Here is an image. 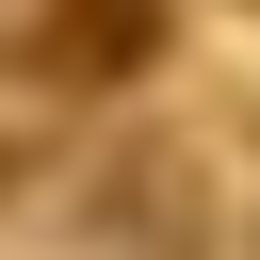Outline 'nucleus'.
Returning <instances> with one entry per match:
<instances>
[{
  "label": "nucleus",
  "instance_id": "1",
  "mask_svg": "<svg viewBox=\"0 0 260 260\" xmlns=\"http://www.w3.org/2000/svg\"><path fill=\"white\" fill-rule=\"evenodd\" d=\"M16 49H32L49 81H130V65L162 49V0H32Z\"/></svg>",
  "mask_w": 260,
  "mask_h": 260
}]
</instances>
